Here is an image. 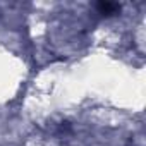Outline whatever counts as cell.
Listing matches in <instances>:
<instances>
[{"instance_id": "obj_1", "label": "cell", "mask_w": 146, "mask_h": 146, "mask_svg": "<svg viewBox=\"0 0 146 146\" xmlns=\"http://www.w3.org/2000/svg\"><path fill=\"white\" fill-rule=\"evenodd\" d=\"M96 11L102 16H113V14H117L120 11V5L113 4V2H98L96 4Z\"/></svg>"}]
</instances>
